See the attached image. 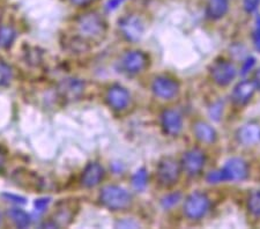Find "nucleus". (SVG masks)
Listing matches in <instances>:
<instances>
[{"instance_id":"f257e3e1","label":"nucleus","mask_w":260,"mask_h":229,"mask_svg":"<svg viewBox=\"0 0 260 229\" xmlns=\"http://www.w3.org/2000/svg\"><path fill=\"white\" fill-rule=\"evenodd\" d=\"M77 36L90 45L104 40L108 31L107 21L98 12H88L80 15L75 21Z\"/></svg>"},{"instance_id":"f03ea898","label":"nucleus","mask_w":260,"mask_h":229,"mask_svg":"<svg viewBox=\"0 0 260 229\" xmlns=\"http://www.w3.org/2000/svg\"><path fill=\"white\" fill-rule=\"evenodd\" d=\"M101 204L111 211H120L127 208L132 203V197L127 190L118 185L104 186L100 193Z\"/></svg>"},{"instance_id":"7ed1b4c3","label":"nucleus","mask_w":260,"mask_h":229,"mask_svg":"<svg viewBox=\"0 0 260 229\" xmlns=\"http://www.w3.org/2000/svg\"><path fill=\"white\" fill-rule=\"evenodd\" d=\"M209 207V198L205 193L197 191L188 195L184 203V214L190 220H199L208 213Z\"/></svg>"},{"instance_id":"20e7f679","label":"nucleus","mask_w":260,"mask_h":229,"mask_svg":"<svg viewBox=\"0 0 260 229\" xmlns=\"http://www.w3.org/2000/svg\"><path fill=\"white\" fill-rule=\"evenodd\" d=\"M180 170H182L180 163H178L174 157H163L158 162L156 169V178L158 183L166 187L175 185L179 178Z\"/></svg>"},{"instance_id":"39448f33","label":"nucleus","mask_w":260,"mask_h":229,"mask_svg":"<svg viewBox=\"0 0 260 229\" xmlns=\"http://www.w3.org/2000/svg\"><path fill=\"white\" fill-rule=\"evenodd\" d=\"M149 64V58L145 52L139 50H133L124 53V56L120 59V68L123 72L127 74H138L147 69Z\"/></svg>"},{"instance_id":"423d86ee","label":"nucleus","mask_w":260,"mask_h":229,"mask_svg":"<svg viewBox=\"0 0 260 229\" xmlns=\"http://www.w3.org/2000/svg\"><path fill=\"white\" fill-rule=\"evenodd\" d=\"M119 29L121 35L131 42L139 41L145 32V22L140 16L128 14L119 20Z\"/></svg>"},{"instance_id":"0eeeda50","label":"nucleus","mask_w":260,"mask_h":229,"mask_svg":"<svg viewBox=\"0 0 260 229\" xmlns=\"http://www.w3.org/2000/svg\"><path fill=\"white\" fill-rule=\"evenodd\" d=\"M79 206L74 201H64L58 204L53 212L51 223L54 228L67 227L72 223L75 218Z\"/></svg>"},{"instance_id":"6e6552de","label":"nucleus","mask_w":260,"mask_h":229,"mask_svg":"<svg viewBox=\"0 0 260 229\" xmlns=\"http://www.w3.org/2000/svg\"><path fill=\"white\" fill-rule=\"evenodd\" d=\"M209 72L213 81L219 86H228L237 74V71L232 62L224 59L214 61Z\"/></svg>"},{"instance_id":"1a4fd4ad","label":"nucleus","mask_w":260,"mask_h":229,"mask_svg":"<svg viewBox=\"0 0 260 229\" xmlns=\"http://www.w3.org/2000/svg\"><path fill=\"white\" fill-rule=\"evenodd\" d=\"M205 163H206V156L203 151L198 148H192L184 153L180 161V167L190 176H197L204 169Z\"/></svg>"},{"instance_id":"9d476101","label":"nucleus","mask_w":260,"mask_h":229,"mask_svg":"<svg viewBox=\"0 0 260 229\" xmlns=\"http://www.w3.org/2000/svg\"><path fill=\"white\" fill-rule=\"evenodd\" d=\"M221 172L223 175L224 182H241L249 176V166L243 159L233 157V159L227 161V163L221 169Z\"/></svg>"},{"instance_id":"9b49d317","label":"nucleus","mask_w":260,"mask_h":229,"mask_svg":"<svg viewBox=\"0 0 260 229\" xmlns=\"http://www.w3.org/2000/svg\"><path fill=\"white\" fill-rule=\"evenodd\" d=\"M152 90L155 96L162 100H171L178 94L179 83L170 77L160 76L153 80Z\"/></svg>"},{"instance_id":"f8f14e48","label":"nucleus","mask_w":260,"mask_h":229,"mask_svg":"<svg viewBox=\"0 0 260 229\" xmlns=\"http://www.w3.org/2000/svg\"><path fill=\"white\" fill-rule=\"evenodd\" d=\"M12 180L16 185L29 191H40L43 186V181L36 173L30 172L26 168H19L12 175Z\"/></svg>"},{"instance_id":"ddd939ff","label":"nucleus","mask_w":260,"mask_h":229,"mask_svg":"<svg viewBox=\"0 0 260 229\" xmlns=\"http://www.w3.org/2000/svg\"><path fill=\"white\" fill-rule=\"evenodd\" d=\"M106 101L111 109L121 111L127 108L129 101H131V95H129L126 88L119 85H115L108 89Z\"/></svg>"},{"instance_id":"4468645a","label":"nucleus","mask_w":260,"mask_h":229,"mask_svg":"<svg viewBox=\"0 0 260 229\" xmlns=\"http://www.w3.org/2000/svg\"><path fill=\"white\" fill-rule=\"evenodd\" d=\"M161 125L168 136H178L183 128V116L178 110L167 109L161 115Z\"/></svg>"},{"instance_id":"2eb2a0df","label":"nucleus","mask_w":260,"mask_h":229,"mask_svg":"<svg viewBox=\"0 0 260 229\" xmlns=\"http://www.w3.org/2000/svg\"><path fill=\"white\" fill-rule=\"evenodd\" d=\"M85 89V83L80 79L67 78L58 86V93L66 101H75L81 96Z\"/></svg>"},{"instance_id":"dca6fc26","label":"nucleus","mask_w":260,"mask_h":229,"mask_svg":"<svg viewBox=\"0 0 260 229\" xmlns=\"http://www.w3.org/2000/svg\"><path fill=\"white\" fill-rule=\"evenodd\" d=\"M104 177V169L98 162H90L83 169L82 176H81V184L82 186L88 187H95L102 182Z\"/></svg>"},{"instance_id":"f3484780","label":"nucleus","mask_w":260,"mask_h":229,"mask_svg":"<svg viewBox=\"0 0 260 229\" xmlns=\"http://www.w3.org/2000/svg\"><path fill=\"white\" fill-rule=\"evenodd\" d=\"M254 91L255 86L252 81L243 80L241 82H238L237 86L235 87L233 90V101L235 104H237V106H244V104L251 101Z\"/></svg>"},{"instance_id":"a211bd4d","label":"nucleus","mask_w":260,"mask_h":229,"mask_svg":"<svg viewBox=\"0 0 260 229\" xmlns=\"http://www.w3.org/2000/svg\"><path fill=\"white\" fill-rule=\"evenodd\" d=\"M237 139L244 146H254L260 143V126L258 124H246L237 131Z\"/></svg>"},{"instance_id":"6ab92c4d","label":"nucleus","mask_w":260,"mask_h":229,"mask_svg":"<svg viewBox=\"0 0 260 229\" xmlns=\"http://www.w3.org/2000/svg\"><path fill=\"white\" fill-rule=\"evenodd\" d=\"M229 0H208L206 15L211 20H220L228 13Z\"/></svg>"},{"instance_id":"aec40b11","label":"nucleus","mask_w":260,"mask_h":229,"mask_svg":"<svg viewBox=\"0 0 260 229\" xmlns=\"http://www.w3.org/2000/svg\"><path fill=\"white\" fill-rule=\"evenodd\" d=\"M193 133L196 138L204 144H213L216 140V132L211 125L205 122L194 124Z\"/></svg>"},{"instance_id":"412c9836","label":"nucleus","mask_w":260,"mask_h":229,"mask_svg":"<svg viewBox=\"0 0 260 229\" xmlns=\"http://www.w3.org/2000/svg\"><path fill=\"white\" fill-rule=\"evenodd\" d=\"M8 216L12 220L16 227L26 228L31 222V218L26 211L21 210V208H12L8 211Z\"/></svg>"},{"instance_id":"4be33fe9","label":"nucleus","mask_w":260,"mask_h":229,"mask_svg":"<svg viewBox=\"0 0 260 229\" xmlns=\"http://www.w3.org/2000/svg\"><path fill=\"white\" fill-rule=\"evenodd\" d=\"M16 40V30L11 26H0V49H10Z\"/></svg>"},{"instance_id":"5701e85b","label":"nucleus","mask_w":260,"mask_h":229,"mask_svg":"<svg viewBox=\"0 0 260 229\" xmlns=\"http://www.w3.org/2000/svg\"><path fill=\"white\" fill-rule=\"evenodd\" d=\"M13 70L8 64L0 61V87H6L13 80Z\"/></svg>"},{"instance_id":"b1692460","label":"nucleus","mask_w":260,"mask_h":229,"mask_svg":"<svg viewBox=\"0 0 260 229\" xmlns=\"http://www.w3.org/2000/svg\"><path fill=\"white\" fill-rule=\"evenodd\" d=\"M247 208L255 218H260V191H253L247 201Z\"/></svg>"},{"instance_id":"393cba45","label":"nucleus","mask_w":260,"mask_h":229,"mask_svg":"<svg viewBox=\"0 0 260 229\" xmlns=\"http://www.w3.org/2000/svg\"><path fill=\"white\" fill-rule=\"evenodd\" d=\"M147 181H148V175H147L146 169H139L138 172L133 175L132 177V184L137 190H142L147 185Z\"/></svg>"},{"instance_id":"a878e982","label":"nucleus","mask_w":260,"mask_h":229,"mask_svg":"<svg viewBox=\"0 0 260 229\" xmlns=\"http://www.w3.org/2000/svg\"><path fill=\"white\" fill-rule=\"evenodd\" d=\"M260 5V0H243V8L246 13H254Z\"/></svg>"},{"instance_id":"bb28decb","label":"nucleus","mask_w":260,"mask_h":229,"mask_svg":"<svg viewBox=\"0 0 260 229\" xmlns=\"http://www.w3.org/2000/svg\"><path fill=\"white\" fill-rule=\"evenodd\" d=\"M253 44L255 49L260 51V16H257V19H255V27H254V30H253Z\"/></svg>"},{"instance_id":"cd10ccee","label":"nucleus","mask_w":260,"mask_h":229,"mask_svg":"<svg viewBox=\"0 0 260 229\" xmlns=\"http://www.w3.org/2000/svg\"><path fill=\"white\" fill-rule=\"evenodd\" d=\"M207 181L209 183L215 184V183L224 182V178H223V175H222L221 170H214V172H211L207 175Z\"/></svg>"},{"instance_id":"c85d7f7f","label":"nucleus","mask_w":260,"mask_h":229,"mask_svg":"<svg viewBox=\"0 0 260 229\" xmlns=\"http://www.w3.org/2000/svg\"><path fill=\"white\" fill-rule=\"evenodd\" d=\"M180 199V194L179 193H173V194H169L167 195V197L163 199V205H165V207H171L176 205L179 202Z\"/></svg>"},{"instance_id":"c756f323","label":"nucleus","mask_w":260,"mask_h":229,"mask_svg":"<svg viewBox=\"0 0 260 229\" xmlns=\"http://www.w3.org/2000/svg\"><path fill=\"white\" fill-rule=\"evenodd\" d=\"M49 203H50V198H40V199H36V202L34 203V206H35V210L37 212H44L47 210V207L49 206Z\"/></svg>"},{"instance_id":"7c9ffc66","label":"nucleus","mask_w":260,"mask_h":229,"mask_svg":"<svg viewBox=\"0 0 260 229\" xmlns=\"http://www.w3.org/2000/svg\"><path fill=\"white\" fill-rule=\"evenodd\" d=\"M4 197L6 199H8V202H12V203H15V204H19V205H23V204H26V198L21 197V195L18 194H12V193H5L4 194Z\"/></svg>"},{"instance_id":"2f4dec72","label":"nucleus","mask_w":260,"mask_h":229,"mask_svg":"<svg viewBox=\"0 0 260 229\" xmlns=\"http://www.w3.org/2000/svg\"><path fill=\"white\" fill-rule=\"evenodd\" d=\"M125 2H126V0H108L107 4H106L107 11H109V12L116 11L117 8L123 5Z\"/></svg>"},{"instance_id":"473e14b6","label":"nucleus","mask_w":260,"mask_h":229,"mask_svg":"<svg viewBox=\"0 0 260 229\" xmlns=\"http://www.w3.org/2000/svg\"><path fill=\"white\" fill-rule=\"evenodd\" d=\"M69 2L72 4L73 6H77V7H83V6H87V5H90L91 3L95 2V0H69Z\"/></svg>"},{"instance_id":"72a5a7b5","label":"nucleus","mask_w":260,"mask_h":229,"mask_svg":"<svg viewBox=\"0 0 260 229\" xmlns=\"http://www.w3.org/2000/svg\"><path fill=\"white\" fill-rule=\"evenodd\" d=\"M6 162H7V155L6 152L0 147V172H3L6 167Z\"/></svg>"},{"instance_id":"f704fd0d","label":"nucleus","mask_w":260,"mask_h":229,"mask_svg":"<svg viewBox=\"0 0 260 229\" xmlns=\"http://www.w3.org/2000/svg\"><path fill=\"white\" fill-rule=\"evenodd\" d=\"M252 82L254 83L255 89H259V90H260V69L257 70V71H255V72H254Z\"/></svg>"},{"instance_id":"c9c22d12","label":"nucleus","mask_w":260,"mask_h":229,"mask_svg":"<svg viewBox=\"0 0 260 229\" xmlns=\"http://www.w3.org/2000/svg\"><path fill=\"white\" fill-rule=\"evenodd\" d=\"M254 64V59L253 58H247L245 64H244V68H243V74H245L247 71H249L251 68H252Z\"/></svg>"},{"instance_id":"e433bc0d","label":"nucleus","mask_w":260,"mask_h":229,"mask_svg":"<svg viewBox=\"0 0 260 229\" xmlns=\"http://www.w3.org/2000/svg\"><path fill=\"white\" fill-rule=\"evenodd\" d=\"M0 222H2V215H0Z\"/></svg>"}]
</instances>
